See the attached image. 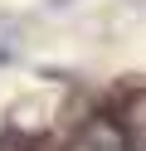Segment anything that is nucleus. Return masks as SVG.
Masks as SVG:
<instances>
[{"label":"nucleus","mask_w":146,"mask_h":151,"mask_svg":"<svg viewBox=\"0 0 146 151\" xmlns=\"http://www.w3.org/2000/svg\"><path fill=\"white\" fill-rule=\"evenodd\" d=\"M68 151H127L122 146V127H117V122H93Z\"/></svg>","instance_id":"1"},{"label":"nucleus","mask_w":146,"mask_h":151,"mask_svg":"<svg viewBox=\"0 0 146 151\" xmlns=\"http://www.w3.org/2000/svg\"><path fill=\"white\" fill-rule=\"evenodd\" d=\"M117 127H122V146L127 151H146V93L132 98V107H127V117Z\"/></svg>","instance_id":"2"}]
</instances>
